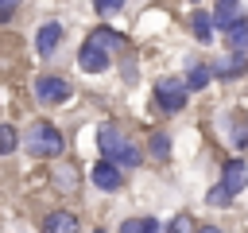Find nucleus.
Returning a JSON list of instances; mask_svg holds the SVG:
<instances>
[{"label": "nucleus", "instance_id": "obj_16", "mask_svg": "<svg viewBox=\"0 0 248 233\" xmlns=\"http://www.w3.org/2000/svg\"><path fill=\"white\" fill-rule=\"evenodd\" d=\"M16 144H19L16 128H12V124H0V155H12V151H16Z\"/></svg>", "mask_w": 248, "mask_h": 233}, {"label": "nucleus", "instance_id": "obj_8", "mask_svg": "<svg viewBox=\"0 0 248 233\" xmlns=\"http://www.w3.org/2000/svg\"><path fill=\"white\" fill-rule=\"evenodd\" d=\"M124 183V171H116L112 163H93V186H101V190H116Z\"/></svg>", "mask_w": 248, "mask_h": 233}, {"label": "nucleus", "instance_id": "obj_23", "mask_svg": "<svg viewBox=\"0 0 248 233\" xmlns=\"http://www.w3.org/2000/svg\"><path fill=\"white\" fill-rule=\"evenodd\" d=\"M16 4H19V0H0V23L12 19V8H16Z\"/></svg>", "mask_w": 248, "mask_h": 233}, {"label": "nucleus", "instance_id": "obj_21", "mask_svg": "<svg viewBox=\"0 0 248 233\" xmlns=\"http://www.w3.org/2000/svg\"><path fill=\"white\" fill-rule=\"evenodd\" d=\"M205 202H213V206H229L232 198H229V194H225L221 186H209V194H205Z\"/></svg>", "mask_w": 248, "mask_h": 233}, {"label": "nucleus", "instance_id": "obj_3", "mask_svg": "<svg viewBox=\"0 0 248 233\" xmlns=\"http://www.w3.org/2000/svg\"><path fill=\"white\" fill-rule=\"evenodd\" d=\"M186 97H190V89H186L182 78H159L155 89H151V101H155L163 113H178V109L186 105Z\"/></svg>", "mask_w": 248, "mask_h": 233}, {"label": "nucleus", "instance_id": "obj_14", "mask_svg": "<svg viewBox=\"0 0 248 233\" xmlns=\"http://www.w3.org/2000/svg\"><path fill=\"white\" fill-rule=\"evenodd\" d=\"M209 78H213V74H209V66L194 62V66H190V78H186V89H205V85H209Z\"/></svg>", "mask_w": 248, "mask_h": 233}, {"label": "nucleus", "instance_id": "obj_10", "mask_svg": "<svg viewBox=\"0 0 248 233\" xmlns=\"http://www.w3.org/2000/svg\"><path fill=\"white\" fill-rule=\"evenodd\" d=\"M62 43V23H43L39 35H35V47L39 54H54V47Z\"/></svg>", "mask_w": 248, "mask_h": 233}, {"label": "nucleus", "instance_id": "obj_17", "mask_svg": "<svg viewBox=\"0 0 248 233\" xmlns=\"http://www.w3.org/2000/svg\"><path fill=\"white\" fill-rule=\"evenodd\" d=\"M151 155H159V159L170 155V140H167V132H155V136H151Z\"/></svg>", "mask_w": 248, "mask_h": 233}, {"label": "nucleus", "instance_id": "obj_6", "mask_svg": "<svg viewBox=\"0 0 248 233\" xmlns=\"http://www.w3.org/2000/svg\"><path fill=\"white\" fill-rule=\"evenodd\" d=\"M248 186V163H240V159H229L225 163V175H221V190L232 198L236 190H244Z\"/></svg>", "mask_w": 248, "mask_h": 233}, {"label": "nucleus", "instance_id": "obj_18", "mask_svg": "<svg viewBox=\"0 0 248 233\" xmlns=\"http://www.w3.org/2000/svg\"><path fill=\"white\" fill-rule=\"evenodd\" d=\"M54 183H58V186H66V190H70V194H74V190H78V175H74V171H70V167H58V171H54Z\"/></svg>", "mask_w": 248, "mask_h": 233}, {"label": "nucleus", "instance_id": "obj_25", "mask_svg": "<svg viewBox=\"0 0 248 233\" xmlns=\"http://www.w3.org/2000/svg\"><path fill=\"white\" fill-rule=\"evenodd\" d=\"M202 233H221V229L217 225H202Z\"/></svg>", "mask_w": 248, "mask_h": 233}, {"label": "nucleus", "instance_id": "obj_24", "mask_svg": "<svg viewBox=\"0 0 248 233\" xmlns=\"http://www.w3.org/2000/svg\"><path fill=\"white\" fill-rule=\"evenodd\" d=\"M217 8H236V0H217Z\"/></svg>", "mask_w": 248, "mask_h": 233}, {"label": "nucleus", "instance_id": "obj_5", "mask_svg": "<svg viewBox=\"0 0 248 233\" xmlns=\"http://www.w3.org/2000/svg\"><path fill=\"white\" fill-rule=\"evenodd\" d=\"M35 93H39V101H46V105H62V101L70 97V82L43 74V78L35 82Z\"/></svg>", "mask_w": 248, "mask_h": 233}, {"label": "nucleus", "instance_id": "obj_1", "mask_svg": "<svg viewBox=\"0 0 248 233\" xmlns=\"http://www.w3.org/2000/svg\"><path fill=\"white\" fill-rule=\"evenodd\" d=\"M97 148L105 151V163H112L116 171H120V167H140V159H143L140 148L132 144V136H124V132H116V128H108V124L97 132Z\"/></svg>", "mask_w": 248, "mask_h": 233}, {"label": "nucleus", "instance_id": "obj_4", "mask_svg": "<svg viewBox=\"0 0 248 233\" xmlns=\"http://www.w3.org/2000/svg\"><path fill=\"white\" fill-rule=\"evenodd\" d=\"M209 74H217V78L232 82V78L248 74V54H236V50H229V54H221V58H217V62L209 66Z\"/></svg>", "mask_w": 248, "mask_h": 233}, {"label": "nucleus", "instance_id": "obj_15", "mask_svg": "<svg viewBox=\"0 0 248 233\" xmlns=\"http://www.w3.org/2000/svg\"><path fill=\"white\" fill-rule=\"evenodd\" d=\"M194 35H198L202 43H209V35H213V23H209V12H194Z\"/></svg>", "mask_w": 248, "mask_h": 233}, {"label": "nucleus", "instance_id": "obj_11", "mask_svg": "<svg viewBox=\"0 0 248 233\" xmlns=\"http://www.w3.org/2000/svg\"><path fill=\"white\" fill-rule=\"evenodd\" d=\"M225 43H229V50H236V54H248V19L240 16L229 31H225Z\"/></svg>", "mask_w": 248, "mask_h": 233}, {"label": "nucleus", "instance_id": "obj_9", "mask_svg": "<svg viewBox=\"0 0 248 233\" xmlns=\"http://www.w3.org/2000/svg\"><path fill=\"white\" fill-rule=\"evenodd\" d=\"M43 233H78V217L70 210H54V214H46Z\"/></svg>", "mask_w": 248, "mask_h": 233}, {"label": "nucleus", "instance_id": "obj_2", "mask_svg": "<svg viewBox=\"0 0 248 233\" xmlns=\"http://www.w3.org/2000/svg\"><path fill=\"white\" fill-rule=\"evenodd\" d=\"M23 144H27V151H31L35 159H54V155H62L66 136H62L50 120H39V124H31V132L23 136Z\"/></svg>", "mask_w": 248, "mask_h": 233}, {"label": "nucleus", "instance_id": "obj_26", "mask_svg": "<svg viewBox=\"0 0 248 233\" xmlns=\"http://www.w3.org/2000/svg\"><path fill=\"white\" fill-rule=\"evenodd\" d=\"M190 4H198V0H190Z\"/></svg>", "mask_w": 248, "mask_h": 233}, {"label": "nucleus", "instance_id": "obj_22", "mask_svg": "<svg viewBox=\"0 0 248 233\" xmlns=\"http://www.w3.org/2000/svg\"><path fill=\"white\" fill-rule=\"evenodd\" d=\"M120 8H124V0H97V12H105V16H112Z\"/></svg>", "mask_w": 248, "mask_h": 233}, {"label": "nucleus", "instance_id": "obj_13", "mask_svg": "<svg viewBox=\"0 0 248 233\" xmlns=\"http://www.w3.org/2000/svg\"><path fill=\"white\" fill-rule=\"evenodd\" d=\"M120 233H159V221L155 217H128L120 225Z\"/></svg>", "mask_w": 248, "mask_h": 233}, {"label": "nucleus", "instance_id": "obj_20", "mask_svg": "<svg viewBox=\"0 0 248 233\" xmlns=\"http://www.w3.org/2000/svg\"><path fill=\"white\" fill-rule=\"evenodd\" d=\"M167 233H194V221H190V214H178V217L167 225Z\"/></svg>", "mask_w": 248, "mask_h": 233}, {"label": "nucleus", "instance_id": "obj_12", "mask_svg": "<svg viewBox=\"0 0 248 233\" xmlns=\"http://www.w3.org/2000/svg\"><path fill=\"white\" fill-rule=\"evenodd\" d=\"M85 43H93V47L108 50V47H120V43H124V35H120V31H108V27H97V31H93Z\"/></svg>", "mask_w": 248, "mask_h": 233}, {"label": "nucleus", "instance_id": "obj_7", "mask_svg": "<svg viewBox=\"0 0 248 233\" xmlns=\"http://www.w3.org/2000/svg\"><path fill=\"white\" fill-rule=\"evenodd\" d=\"M78 62H81V70H85V74H101V70H108V50H101V47L85 43V47L78 50Z\"/></svg>", "mask_w": 248, "mask_h": 233}, {"label": "nucleus", "instance_id": "obj_19", "mask_svg": "<svg viewBox=\"0 0 248 233\" xmlns=\"http://www.w3.org/2000/svg\"><path fill=\"white\" fill-rule=\"evenodd\" d=\"M232 148H248V120H232Z\"/></svg>", "mask_w": 248, "mask_h": 233}]
</instances>
